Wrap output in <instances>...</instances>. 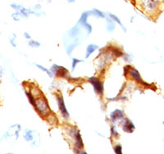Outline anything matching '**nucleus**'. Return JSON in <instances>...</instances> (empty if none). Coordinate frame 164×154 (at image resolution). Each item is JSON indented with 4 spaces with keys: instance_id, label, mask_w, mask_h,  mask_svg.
<instances>
[{
    "instance_id": "1",
    "label": "nucleus",
    "mask_w": 164,
    "mask_h": 154,
    "mask_svg": "<svg viewBox=\"0 0 164 154\" xmlns=\"http://www.w3.org/2000/svg\"><path fill=\"white\" fill-rule=\"evenodd\" d=\"M34 108L35 112L39 114V116L43 119H46L50 116L51 108L49 104V101H48L47 98L42 93L39 96L36 97L35 105L34 106Z\"/></svg>"
},
{
    "instance_id": "2",
    "label": "nucleus",
    "mask_w": 164,
    "mask_h": 154,
    "mask_svg": "<svg viewBox=\"0 0 164 154\" xmlns=\"http://www.w3.org/2000/svg\"><path fill=\"white\" fill-rule=\"evenodd\" d=\"M162 0H138V4L144 13L153 16L159 12Z\"/></svg>"
},
{
    "instance_id": "3",
    "label": "nucleus",
    "mask_w": 164,
    "mask_h": 154,
    "mask_svg": "<svg viewBox=\"0 0 164 154\" xmlns=\"http://www.w3.org/2000/svg\"><path fill=\"white\" fill-rule=\"evenodd\" d=\"M67 134L69 137L72 139L73 151L75 153H80L81 150L84 149V142L81 131L76 126L69 127L67 129Z\"/></svg>"
},
{
    "instance_id": "4",
    "label": "nucleus",
    "mask_w": 164,
    "mask_h": 154,
    "mask_svg": "<svg viewBox=\"0 0 164 154\" xmlns=\"http://www.w3.org/2000/svg\"><path fill=\"white\" fill-rule=\"evenodd\" d=\"M24 140L30 144L31 148H38L41 143L40 134L36 130L25 129L23 134Z\"/></svg>"
},
{
    "instance_id": "5",
    "label": "nucleus",
    "mask_w": 164,
    "mask_h": 154,
    "mask_svg": "<svg viewBox=\"0 0 164 154\" xmlns=\"http://www.w3.org/2000/svg\"><path fill=\"white\" fill-rule=\"evenodd\" d=\"M55 98L57 101V107H58V110L60 112L62 117L65 120H67L70 118V113L68 112L67 106H66L64 98L61 94H55Z\"/></svg>"
},
{
    "instance_id": "6",
    "label": "nucleus",
    "mask_w": 164,
    "mask_h": 154,
    "mask_svg": "<svg viewBox=\"0 0 164 154\" xmlns=\"http://www.w3.org/2000/svg\"><path fill=\"white\" fill-rule=\"evenodd\" d=\"M90 16H91L90 10L85 11V12L81 13V16H80V18L78 20V22H77L82 28H84L87 31V35H89L93 31V27L88 21V18Z\"/></svg>"
},
{
    "instance_id": "7",
    "label": "nucleus",
    "mask_w": 164,
    "mask_h": 154,
    "mask_svg": "<svg viewBox=\"0 0 164 154\" xmlns=\"http://www.w3.org/2000/svg\"><path fill=\"white\" fill-rule=\"evenodd\" d=\"M21 131V125L20 124H14L12 125L8 129V131L6 132L1 138V141H3V139H8L12 137H14L15 141H16L19 138L20 136V132Z\"/></svg>"
},
{
    "instance_id": "8",
    "label": "nucleus",
    "mask_w": 164,
    "mask_h": 154,
    "mask_svg": "<svg viewBox=\"0 0 164 154\" xmlns=\"http://www.w3.org/2000/svg\"><path fill=\"white\" fill-rule=\"evenodd\" d=\"M89 83L91 84L94 89V91L99 96H103L104 94V82L98 78L97 76H90L88 78Z\"/></svg>"
},
{
    "instance_id": "9",
    "label": "nucleus",
    "mask_w": 164,
    "mask_h": 154,
    "mask_svg": "<svg viewBox=\"0 0 164 154\" xmlns=\"http://www.w3.org/2000/svg\"><path fill=\"white\" fill-rule=\"evenodd\" d=\"M128 77H130L131 80L134 81H136V83L142 84L144 86L148 87L149 86V84L148 83H146L145 81H143V79L141 77V75L140 73V71L136 69V67H133L132 66H130V69H129V72H128Z\"/></svg>"
},
{
    "instance_id": "10",
    "label": "nucleus",
    "mask_w": 164,
    "mask_h": 154,
    "mask_svg": "<svg viewBox=\"0 0 164 154\" xmlns=\"http://www.w3.org/2000/svg\"><path fill=\"white\" fill-rule=\"evenodd\" d=\"M50 70L53 74V76L59 78H67L69 76V71L66 67L62 66L57 65V64H53L52 66L50 67Z\"/></svg>"
},
{
    "instance_id": "11",
    "label": "nucleus",
    "mask_w": 164,
    "mask_h": 154,
    "mask_svg": "<svg viewBox=\"0 0 164 154\" xmlns=\"http://www.w3.org/2000/svg\"><path fill=\"white\" fill-rule=\"evenodd\" d=\"M119 123H120V125L122 129V131L126 133H133L136 130V125L130 118L125 117L121 120Z\"/></svg>"
},
{
    "instance_id": "12",
    "label": "nucleus",
    "mask_w": 164,
    "mask_h": 154,
    "mask_svg": "<svg viewBox=\"0 0 164 154\" xmlns=\"http://www.w3.org/2000/svg\"><path fill=\"white\" fill-rule=\"evenodd\" d=\"M125 117L126 116L124 110L119 109V108L113 110L112 112H111L109 115L110 121H111L112 124H116V123L117 122H120L121 120L124 119Z\"/></svg>"
},
{
    "instance_id": "13",
    "label": "nucleus",
    "mask_w": 164,
    "mask_h": 154,
    "mask_svg": "<svg viewBox=\"0 0 164 154\" xmlns=\"http://www.w3.org/2000/svg\"><path fill=\"white\" fill-rule=\"evenodd\" d=\"M98 49H99V46L98 45L93 44V43H92V44H89L86 48V55H85L86 59L89 58V57Z\"/></svg>"
},
{
    "instance_id": "14",
    "label": "nucleus",
    "mask_w": 164,
    "mask_h": 154,
    "mask_svg": "<svg viewBox=\"0 0 164 154\" xmlns=\"http://www.w3.org/2000/svg\"><path fill=\"white\" fill-rule=\"evenodd\" d=\"M105 21H106V30H107V31L109 32V33H112L116 29L117 23L112 18H110L108 15L105 17Z\"/></svg>"
},
{
    "instance_id": "15",
    "label": "nucleus",
    "mask_w": 164,
    "mask_h": 154,
    "mask_svg": "<svg viewBox=\"0 0 164 154\" xmlns=\"http://www.w3.org/2000/svg\"><path fill=\"white\" fill-rule=\"evenodd\" d=\"M107 15L108 16H109L110 18H112L113 21L116 22V23L117 24V25H119L120 26V27L122 28V30L123 31L126 32L127 31V29H126V27L125 26H124V24L122 23V21H121L120 17H118V16H117V15H115V14H113V13H107Z\"/></svg>"
},
{
    "instance_id": "16",
    "label": "nucleus",
    "mask_w": 164,
    "mask_h": 154,
    "mask_svg": "<svg viewBox=\"0 0 164 154\" xmlns=\"http://www.w3.org/2000/svg\"><path fill=\"white\" fill-rule=\"evenodd\" d=\"M81 26L77 23L76 26H73L71 29L69 30V31H68L69 36H70L71 38H76L79 34H81Z\"/></svg>"
},
{
    "instance_id": "17",
    "label": "nucleus",
    "mask_w": 164,
    "mask_h": 154,
    "mask_svg": "<svg viewBox=\"0 0 164 154\" xmlns=\"http://www.w3.org/2000/svg\"><path fill=\"white\" fill-rule=\"evenodd\" d=\"M90 12H91V16H94L98 19H105L106 16H107L106 13H104L103 11L99 10L98 8H93L90 10Z\"/></svg>"
},
{
    "instance_id": "18",
    "label": "nucleus",
    "mask_w": 164,
    "mask_h": 154,
    "mask_svg": "<svg viewBox=\"0 0 164 154\" xmlns=\"http://www.w3.org/2000/svg\"><path fill=\"white\" fill-rule=\"evenodd\" d=\"M25 94H26V98H28L29 102L34 107L35 105V100H36V98H35V96L34 95V94H33L30 89H29V90H26V91H25Z\"/></svg>"
},
{
    "instance_id": "19",
    "label": "nucleus",
    "mask_w": 164,
    "mask_h": 154,
    "mask_svg": "<svg viewBox=\"0 0 164 154\" xmlns=\"http://www.w3.org/2000/svg\"><path fill=\"white\" fill-rule=\"evenodd\" d=\"M110 135H111L112 138H115V139L120 137V134H119V132L117 131L116 124H112L111 125V127H110Z\"/></svg>"
},
{
    "instance_id": "20",
    "label": "nucleus",
    "mask_w": 164,
    "mask_h": 154,
    "mask_svg": "<svg viewBox=\"0 0 164 154\" xmlns=\"http://www.w3.org/2000/svg\"><path fill=\"white\" fill-rule=\"evenodd\" d=\"M35 66L37 68H39V70H40L41 71H43V72H45V73L47 74L48 76H49V77H51V78L54 76L50 69H48V68H46L45 66H44L40 65V64H38V63H35Z\"/></svg>"
},
{
    "instance_id": "21",
    "label": "nucleus",
    "mask_w": 164,
    "mask_h": 154,
    "mask_svg": "<svg viewBox=\"0 0 164 154\" xmlns=\"http://www.w3.org/2000/svg\"><path fill=\"white\" fill-rule=\"evenodd\" d=\"M122 58L126 63H132L133 60H134V55L131 54L130 52H123Z\"/></svg>"
},
{
    "instance_id": "22",
    "label": "nucleus",
    "mask_w": 164,
    "mask_h": 154,
    "mask_svg": "<svg viewBox=\"0 0 164 154\" xmlns=\"http://www.w3.org/2000/svg\"><path fill=\"white\" fill-rule=\"evenodd\" d=\"M27 45L30 46L31 48H38L41 46V44L39 43V41L37 40H35V39H30L27 42Z\"/></svg>"
},
{
    "instance_id": "23",
    "label": "nucleus",
    "mask_w": 164,
    "mask_h": 154,
    "mask_svg": "<svg viewBox=\"0 0 164 154\" xmlns=\"http://www.w3.org/2000/svg\"><path fill=\"white\" fill-rule=\"evenodd\" d=\"M18 12H20V13H21L22 18L28 19L29 17H30V16H31V13H30L29 8H25V7H23V8H21L20 11H18Z\"/></svg>"
},
{
    "instance_id": "24",
    "label": "nucleus",
    "mask_w": 164,
    "mask_h": 154,
    "mask_svg": "<svg viewBox=\"0 0 164 154\" xmlns=\"http://www.w3.org/2000/svg\"><path fill=\"white\" fill-rule=\"evenodd\" d=\"M84 62H85V61L82 60V59H79V58H73L72 61H71V71H75L79 63H84Z\"/></svg>"
},
{
    "instance_id": "25",
    "label": "nucleus",
    "mask_w": 164,
    "mask_h": 154,
    "mask_svg": "<svg viewBox=\"0 0 164 154\" xmlns=\"http://www.w3.org/2000/svg\"><path fill=\"white\" fill-rule=\"evenodd\" d=\"M12 18H13V21H19L21 18H22V16H21L20 12H18V11H16L15 13H12Z\"/></svg>"
},
{
    "instance_id": "26",
    "label": "nucleus",
    "mask_w": 164,
    "mask_h": 154,
    "mask_svg": "<svg viewBox=\"0 0 164 154\" xmlns=\"http://www.w3.org/2000/svg\"><path fill=\"white\" fill-rule=\"evenodd\" d=\"M113 152L116 154H122V146L120 144H117L113 146Z\"/></svg>"
},
{
    "instance_id": "27",
    "label": "nucleus",
    "mask_w": 164,
    "mask_h": 154,
    "mask_svg": "<svg viewBox=\"0 0 164 154\" xmlns=\"http://www.w3.org/2000/svg\"><path fill=\"white\" fill-rule=\"evenodd\" d=\"M9 42H10V45L13 48H16V46H17V44H16V34L15 33H13V37H11L9 39Z\"/></svg>"
},
{
    "instance_id": "28",
    "label": "nucleus",
    "mask_w": 164,
    "mask_h": 154,
    "mask_svg": "<svg viewBox=\"0 0 164 154\" xmlns=\"http://www.w3.org/2000/svg\"><path fill=\"white\" fill-rule=\"evenodd\" d=\"M10 7L13 8V9H14L15 11H20L21 8H23L24 6L21 5V4H19V3H11Z\"/></svg>"
},
{
    "instance_id": "29",
    "label": "nucleus",
    "mask_w": 164,
    "mask_h": 154,
    "mask_svg": "<svg viewBox=\"0 0 164 154\" xmlns=\"http://www.w3.org/2000/svg\"><path fill=\"white\" fill-rule=\"evenodd\" d=\"M31 8L35 11H37V12H41L42 11V5L40 3H36V4H35Z\"/></svg>"
},
{
    "instance_id": "30",
    "label": "nucleus",
    "mask_w": 164,
    "mask_h": 154,
    "mask_svg": "<svg viewBox=\"0 0 164 154\" xmlns=\"http://www.w3.org/2000/svg\"><path fill=\"white\" fill-rule=\"evenodd\" d=\"M23 35L24 37L26 38L27 40H30V39H31V34L30 33H28V32H24L23 33Z\"/></svg>"
},
{
    "instance_id": "31",
    "label": "nucleus",
    "mask_w": 164,
    "mask_h": 154,
    "mask_svg": "<svg viewBox=\"0 0 164 154\" xmlns=\"http://www.w3.org/2000/svg\"><path fill=\"white\" fill-rule=\"evenodd\" d=\"M65 1H67L68 3H74L76 0H65Z\"/></svg>"
},
{
    "instance_id": "32",
    "label": "nucleus",
    "mask_w": 164,
    "mask_h": 154,
    "mask_svg": "<svg viewBox=\"0 0 164 154\" xmlns=\"http://www.w3.org/2000/svg\"><path fill=\"white\" fill-rule=\"evenodd\" d=\"M3 74V67L0 66V76H2Z\"/></svg>"
},
{
    "instance_id": "33",
    "label": "nucleus",
    "mask_w": 164,
    "mask_h": 154,
    "mask_svg": "<svg viewBox=\"0 0 164 154\" xmlns=\"http://www.w3.org/2000/svg\"><path fill=\"white\" fill-rule=\"evenodd\" d=\"M134 19H135V16H130V22L132 23L133 21H134Z\"/></svg>"
},
{
    "instance_id": "34",
    "label": "nucleus",
    "mask_w": 164,
    "mask_h": 154,
    "mask_svg": "<svg viewBox=\"0 0 164 154\" xmlns=\"http://www.w3.org/2000/svg\"><path fill=\"white\" fill-rule=\"evenodd\" d=\"M53 1V0H46V2H47L48 3H51Z\"/></svg>"
},
{
    "instance_id": "35",
    "label": "nucleus",
    "mask_w": 164,
    "mask_h": 154,
    "mask_svg": "<svg viewBox=\"0 0 164 154\" xmlns=\"http://www.w3.org/2000/svg\"><path fill=\"white\" fill-rule=\"evenodd\" d=\"M162 125L164 126V121H162Z\"/></svg>"
}]
</instances>
